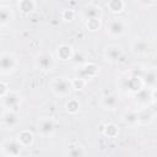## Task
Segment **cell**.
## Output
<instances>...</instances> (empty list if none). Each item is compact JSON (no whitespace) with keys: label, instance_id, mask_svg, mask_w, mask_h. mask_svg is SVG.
Returning <instances> with one entry per match:
<instances>
[{"label":"cell","instance_id":"obj_15","mask_svg":"<svg viewBox=\"0 0 157 157\" xmlns=\"http://www.w3.org/2000/svg\"><path fill=\"white\" fill-rule=\"evenodd\" d=\"M153 118H155V113L147 107L137 110V125H147L152 123Z\"/></svg>","mask_w":157,"mask_h":157},{"label":"cell","instance_id":"obj_16","mask_svg":"<svg viewBox=\"0 0 157 157\" xmlns=\"http://www.w3.org/2000/svg\"><path fill=\"white\" fill-rule=\"evenodd\" d=\"M74 53H75L74 48L70 44H60L56 48V56H58L59 60H63V61L71 60Z\"/></svg>","mask_w":157,"mask_h":157},{"label":"cell","instance_id":"obj_9","mask_svg":"<svg viewBox=\"0 0 157 157\" xmlns=\"http://www.w3.org/2000/svg\"><path fill=\"white\" fill-rule=\"evenodd\" d=\"M0 123L2 125V128L5 129H16L20 124V118H18V112L15 110H10V109H5L0 117Z\"/></svg>","mask_w":157,"mask_h":157},{"label":"cell","instance_id":"obj_31","mask_svg":"<svg viewBox=\"0 0 157 157\" xmlns=\"http://www.w3.org/2000/svg\"><path fill=\"white\" fill-rule=\"evenodd\" d=\"M141 6H145V7H147V6H152L155 2H156V0H136Z\"/></svg>","mask_w":157,"mask_h":157},{"label":"cell","instance_id":"obj_18","mask_svg":"<svg viewBox=\"0 0 157 157\" xmlns=\"http://www.w3.org/2000/svg\"><path fill=\"white\" fill-rule=\"evenodd\" d=\"M13 20V11L7 5H0V27L7 26Z\"/></svg>","mask_w":157,"mask_h":157},{"label":"cell","instance_id":"obj_25","mask_svg":"<svg viewBox=\"0 0 157 157\" xmlns=\"http://www.w3.org/2000/svg\"><path fill=\"white\" fill-rule=\"evenodd\" d=\"M107 7L110 12L113 13H119L124 10L125 7V2L124 0H108L107 1Z\"/></svg>","mask_w":157,"mask_h":157},{"label":"cell","instance_id":"obj_7","mask_svg":"<svg viewBox=\"0 0 157 157\" xmlns=\"http://www.w3.org/2000/svg\"><path fill=\"white\" fill-rule=\"evenodd\" d=\"M37 131L43 137H50L55 132V123L50 117H42L37 123Z\"/></svg>","mask_w":157,"mask_h":157},{"label":"cell","instance_id":"obj_26","mask_svg":"<svg viewBox=\"0 0 157 157\" xmlns=\"http://www.w3.org/2000/svg\"><path fill=\"white\" fill-rule=\"evenodd\" d=\"M123 121L126 125L136 126L137 125V110H128L123 115Z\"/></svg>","mask_w":157,"mask_h":157},{"label":"cell","instance_id":"obj_23","mask_svg":"<svg viewBox=\"0 0 157 157\" xmlns=\"http://www.w3.org/2000/svg\"><path fill=\"white\" fill-rule=\"evenodd\" d=\"M17 6L22 13L28 15L36 10V1L34 0H20Z\"/></svg>","mask_w":157,"mask_h":157},{"label":"cell","instance_id":"obj_8","mask_svg":"<svg viewBox=\"0 0 157 157\" xmlns=\"http://www.w3.org/2000/svg\"><path fill=\"white\" fill-rule=\"evenodd\" d=\"M0 148H1V152H2L4 156L16 157V156H20L21 150L23 147L20 145V142L16 139H7V140L1 142Z\"/></svg>","mask_w":157,"mask_h":157},{"label":"cell","instance_id":"obj_5","mask_svg":"<svg viewBox=\"0 0 157 157\" xmlns=\"http://www.w3.org/2000/svg\"><path fill=\"white\" fill-rule=\"evenodd\" d=\"M99 72V67L97 64L94 63H91V61H87V63H83L81 64L77 70H76V76L80 77V78H83L85 81H88L93 77H96Z\"/></svg>","mask_w":157,"mask_h":157},{"label":"cell","instance_id":"obj_2","mask_svg":"<svg viewBox=\"0 0 157 157\" xmlns=\"http://www.w3.org/2000/svg\"><path fill=\"white\" fill-rule=\"evenodd\" d=\"M105 31L108 36L113 38H119L125 36L129 32V22L124 17H113L108 21L105 26Z\"/></svg>","mask_w":157,"mask_h":157},{"label":"cell","instance_id":"obj_14","mask_svg":"<svg viewBox=\"0 0 157 157\" xmlns=\"http://www.w3.org/2000/svg\"><path fill=\"white\" fill-rule=\"evenodd\" d=\"M150 44L145 40V39H136L132 42L131 44V52L135 54V55H147L150 53Z\"/></svg>","mask_w":157,"mask_h":157},{"label":"cell","instance_id":"obj_30","mask_svg":"<svg viewBox=\"0 0 157 157\" xmlns=\"http://www.w3.org/2000/svg\"><path fill=\"white\" fill-rule=\"evenodd\" d=\"M9 91H10V90H9L7 83H6V82H4V81H0V98H2V97H4Z\"/></svg>","mask_w":157,"mask_h":157},{"label":"cell","instance_id":"obj_27","mask_svg":"<svg viewBox=\"0 0 157 157\" xmlns=\"http://www.w3.org/2000/svg\"><path fill=\"white\" fill-rule=\"evenodd\" d=\"M101 21L102 18H92V20H86L85 21V26L88 31L91 32H96L101 28Z\"/></svg>","mask_w":157,"mask_h":157},{"label":"cell","instance_id":"obj_13","mask_svg":"<svg viewBox=\"0 0 157 157\" xmlns=\"http://www.w3.org/2000/svg\"><path fill=\"white\" fill-rule=\"evenodd\" d=\"M81 16H82V18H83L85 21H86V20H92V18H102L103 12H102V9H101L98 5L90 4V5H86V6L82 9Z\"/></svg>","mask_w":157,"mask_h":157},{"label":"cell","instance_id":"obj_3","mask_svg":"<svg viewBox=\"0 0 157 157\" xmlns=\"http://www.w3.org/2000/svg\"><path fill=\"white\" fill-rule=\"evenodd\" d=\"M33 65L37 70L42 72H49L53 70L55 65V58L54 55L48 50H42L36 54L33 59Z\"/></svg>","mask_w":157,"mask_h":157},{"label":"cell","instance_id":"obj_11","mask_svg":"<svg viewBox=\"0 0 157 157\" xmlns=\"http://www.w3.org/2000/svg\"><path fill=\"white\" fill-rule=\"evenodd\" d=\"M1 99H2V105L5 107V109H10V110H15V112L20 110L21 97L17 92L9 91Z\"/></svg>","mask_w":157,"mask_h":157},{"label":"cell","instance_id":"obj_19","mask_svg":"<svg viewBox=\"0 0 157 157\" xmlns=\"http://www.w3.org/2000/svg\"><path fill=\"white\" fill-rule=\"evenodd\" d=\"M118 103H119L118 97L114 96V94L103 96V97L101 98V102H99L101 107H102L103 109H105V110H114V109L118 107Z\"/></svg>","mask_w":157,"mask_h":157},{"label":"cell","instance_id":"obj_6","mask_svg":"<svg viewBox=\"0 0 157 157\" xmlns=\"http://www.w3.org/2000/svg\"><path fill=\"white\" fill-rule=\"evenodd\" d=\"M134 101L140 108L147 107L155 101V88H141L134 93Z\"/></svg>","mask_w":157,"mask_h":157},{"label":"cell","instance_id":"obj_20","mask_svg":"<svg viewBox=\"0 0 157 157\" xmlns=\"http://www.w3.org/2000/svg\"><path fill=\"white\" fill-rule=\"evenodd\" d=\"M142 78L144 85H147L148 88H156V83H157V75H156V70L155 69H147V71H145L142 75H140Z\"/></svg>","mask_w":157,"mask_h":157},{"label":"cell","instance_id":"obj_12","mask_svg":"<svg viewBox=\"0 0 157 157\" xmlns=\"http://www.w3.org/2000/svg\"><path fill=\"white\" fill-rule=\"evenodd\" d=\"M124 55V52L121 49L120 45L117 44H110L107 45L104 52H103V56L108 63H118Z\"/></svg>","mask_w":157,"mask_h":157},{"label":"cell","instance_id":"obj_24","mask_svg":"<svg viewBox=\"0 0 157 157\" xmlns=\"http://www.w3.org/2000/svg\"><path fill=\"white\" fill-rule=\"evenodd\" d=\"M102 134L105 136V137H109V139H113V137H117L118 134H119V128L118 125L113 124V123H108L103 126L102 129Z\"/></svg>","mask_w":157,"mask_h":157},{"label":"cell","instance_id":"obj_1","mask_svg":"<svg viewBox=\"0 0 157 157\" xmlns=\"http://www.w3.org/2000/svg\"><path fill=\"white\" fill-rule=\"evenodd\" d=\"M49 88L52 93L59 98H66L74 91L71 86V78H67L65 76L54 77L49 83Z\"/></svg>","mask_w":157,"mask_h":157},{"label":"cell","instance_id":"obj_10","mask_svg":"<svg viewBox=\"0 0 157 157\" xmlns=\"http://www.w3.org/2000/svg\"><path fill=\"white\" fill-rule=\"evenodd\" d=\"M121 87L125 88L128 92H130V93L134 94L135 92H137L139 90H141L144 87V82H142V78H141L140 75L131 74V75L126 76L125 78H123Z\"/></svg>","mask_w":157,"mask_h":157},{"label":"cell","instance_id":"obj_17","mask_svg":"<svg viewBox=\"0 0 157 157\" xmlns=\"http://www.w3.org/2000/svg\"><path fill=\"white\" fill-rule=\"evenodd\" d=\"M16 140L20 142V145L22 147H29L33 144V141H34V136H33V132L32 131H29L27 129H23V130H21L17 134Z\"/></svg>","mask_w":157,"mask_h":157},{"label":"cell","instance_id":"obj_22","mask_svg":"<svg viewBox=\"0 0 157 157\" xmlns=\"http://www.w3.org/2000/svg\"><path fill=\"white\" fill-rule=\"evenodd\" d=\"M80 109H81V103H80L78 99H76V98H69L66 101V103H65V110L69 114L75 115V114H77L80 112Z\"/></svg>","mask_w":157,"mask_h":157},{"label":"cell","instance_id":"obj_21","mask_svg":"<svg viewBox=\"0 0 157 157\" xmlns=\"http://www.w3.org/2000/svg\"><path fill=\"white\" fill-rule=\"evenodd\" d=\"M65 155L70 156V157H81V156L87 155V151L85 150L83 146H81L78 144H71V145L67 146Z\"/></svg>","mask_w":157,"mask_h":157},{"label":"cell","instance_id":"obj_28","mask_svg":"<svg viewBox=\"0 0 157 157\" xmlns=\"http://www.w3.org/2000/svg\"><path fill=\"white\" fill-rule=\"evenodd\" d=\"M87 81H85L83 78H80L77 76H75L74 78H71V86H72V90L75 91H81L85 88Z\"/></svg>","mask_w":157,"mask_h":157},{"label":"cell","instance_id":"obj_4","mask_svg":"<svg viewBox=\"0 0 157 157\" xmlns=\"http://www.w3.org/2000/svg\"><path fill=\"white\" fill-rule=\"evenodd\" d=\"M18 60L13 53L1 52L0 53V74L9 75L17 70Z\"/></svg>","mask_w":157,"mask_h":157},{"label":"cell","instance_id":"obj_29","mask_svg":"<svg viewBox=\"0 0 157 157\" xmlns=\"http://www.w3.org/2000/svg\"><path fill=\"white\" fill-rule=\"evenodd\" d=\"M75 16H76V12L72 10V9H63L61 10V18L65 21V22H71L75 20Z\"/></svg>","mask_w":157,"mask_h":157}]
</instances>
